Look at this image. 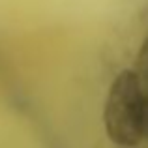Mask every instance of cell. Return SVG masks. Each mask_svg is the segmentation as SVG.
Instances as JSON below:
<instances>
[{
	"mask_svg": "<svg viewBox=\"0 0 148 148\" xmlns=\"http://www.w3.org/2000/svg\"><path fill=\"white\" fill-rule=\"evenodd\" d=\"M103 126L116 146L135 148L145 139V103L137 73L124 69L111 83L103 107Z\"/></svg>",
	"mask_w": 148,
	"mask_h": 148,
	"instance_id": "obj_1",
	"label": "cell"
},
{
	"mask_svg": "<svg viewBox=\"0 0 148 148\" xmlns=\"http://www.w3.org/2000/svg\"><path fill=\"white\" fill-rule=\"evenodd\" d=\"M139 77V83H141V90H143V103H145V139L148 141V69L145 71H137L133 69Z\"/></svg>",
	"mask_w": 148,
	"mask_h": 148,
	"instance_id": "obj_2",
	"label": "cell"
},
{
	"mask_svg": "<svg viewBox=\"0 0 148 148\" xmlns=\"http://www.w3.org/2000/svg\"><path fill=\"white\" fill-rule=\"evenodd\" d=\"M133 69H137V71H145V69H148V32H146L145 40H143V43H141V49H139L137 62H135Z\"/></svg>",
	"mask_w": 148,
	"mask_h": 148,
	"instance_id": "obj_3",
	"label": "cell"
}]
</instances>
